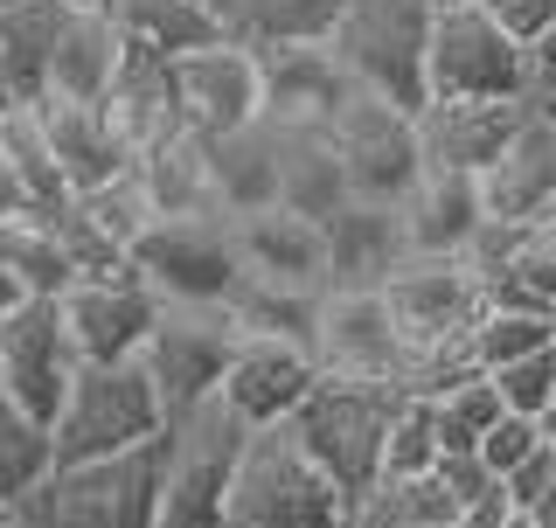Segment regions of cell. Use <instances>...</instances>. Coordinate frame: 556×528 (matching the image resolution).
Listing matches in <instances>:
<instances>
[{"instance_id": "48", "label": "cell", "mask_w": 556, "mask_h": 528, "mask_svg": "<svg viewBox=\"0 0 556 528\" xmlns=\"http://www.w3.org/2000/svg\"><path fill=\"white\" fill-rule=\"evenodd\" d=\"M0 8H8V0H0Z\"/></svg>"}, {"instance_id": "20", "label": "cell", "mask_w": 556, "mask_h": 528, "mask_svg": "<svg viewBox=\"0 0 556 528\" xmlns=\"http://www.w3.org/2000/svg\"><path fill=\"white\" fill-rule=\"evenodd\" d=\"M480 202H486V223H508V230H529V223L556 216V126L549 118H535V112L521 118L508 153L480 174Z\"/></svg>"}, {"instance_id": "29", "label": "cell", "mask_w": 556, "mask_h": 528, "mask_svg": "<svg viewBox=\"0 0 556 528\" xmlns=\"http://www.w3.org/2000/svg\"><path fill=\"white\" fill-rule=\"evenodd\" d=\"M348 0H216L230 42L243 49H300V42H327Z\"/></svg>"}, {"instance_id": "46", "label": "cell", "mask_w": 556, "mask_h": 528, "mask_svg": "<svg viewBox=\"0 0 556 528\" xmlns=\"http://www.w3.org/2000/svg\"><path fill=\"white\" fill-rule=\"evenodd\" d=\"M0 528H22V515H14V507H8V501H0Z\"/></svg>"}, {"instance_id": "47", "label": "cell", "mask_w": 556, "mask_h": 528, "mask_svg": "<svg viewBox=\"0 0 556 528\" xmlns=\"http://www.w3.org/2000/svg\"><path fill=\"white\" fill-rule=\"evenodd\" d=\"M431 8H445V0H431Z\"/></svg>"}, {"instance_id": "6", "label": "cell", "mask_w": 556, "mask_h": 528, "mask_svg": "<svg viewBox=\"0 0 556 528\" xmlns=\"http://www.w3.org/2000/svg\"><path fill=\"white\" fill-rule=\"evenodd\" d=\"M431 98H466V104H529L535 91V56L508 42L486 22L480 0H445L431 14V56H425Z\"/></svg>"}, {"instance_id": "16", "label": "cell", "mask_w": 556, "mask_h": 528, "mask_svg": "<svg viewBox=\"0 0 556 528\" xmlns=\"http://www.w3.org/2000/svg\"><path fill=\"white\" fill-rule=\"evenodd\" d=\"M320 390V362L306 341H278V334H237L230 376H223V403L243 417L251 431L292 425L300 403Z\"/></svg>"}, {"instance_id": "11", "label": "cell", "mask_w": 556, "mask_h": 528, "mask_svg": "<svg viewBox=\"0 0 556 528\" xmlns=\"http://www.w3.org/2000/svg\"><path fill=\"white\" fill-rule=\"evenodd\" d=\"M230 355H237V320L230 306H161V327H153L147 355V382L161 390L167 403V425L195 403L223 397V376H230Z\"/></svg>"}, {"instance_id": "3", "label": "cell", "mask_w": 556, "mask_h": 528, "mask_svg": "<svg viewBox=\"0 0 556 528\" xmlns=\"http://www.w3.org/2000/svg\"><path fill=\"white\" fill-rule=\"evenodd\" d=\"M56 466H91V460H126L167 438V403L147 382L139 362H112V368H77L56 425Z\"/></svg>"}, {"instance_id": "17", "label": "cell", "mask_w": 556, "mask_h": 528, "mask_svg": "<svg viewBox=\"0 0 556 528\" xmlns=\"http://www.w3.org/2000/svg\"><path fill=\"white\" fill-rule=\"evenodd\" d=\"M529 104H466V98H431L417 112V153L431 174H466L480 181L486 167L508 153V139L521 133Z\"/></svg>"}, {"instance_id": "18", "label": "cell", "mask_w": 556, "mask_h": 528, "mask_svg": "<svg viewBox=\"0 0 556 528\" xmlns=\"http://www.w3.org/2000/svg\"><path fill=\"white\" fill-rule=\"evenodd\" d=\"M320 230H327V292H382L396 264L410 257L404 209L390 202H341Z\"/></svg>"}, {"instance_id": "39", "label": "cell", "mask_w": 556, "mask_h": 528, "mask_svg": "<svg viewBox=\"0 0 556 528\" xmlns=\"http://www.w3.org/2000/svg\"><path fill=\"white\" fill-rule=\"evenodd\" d=\"M543 445H549V431H543V425H529V417H501V425L480 438L473 460L494 473V480H508V473H515V466H529Z\"/></svg>"}, {"instance_id": "25", "label": "cell", "mask_w": 556, "mask_h": 528, "mask_svg": "<svg viewBox=\"0 0 556 528\" xmlns=\"http://www.w3.org/2000/svg\"><path fill=\"white\" fill-rule=\"evenodd\" d=\"M132 181L147 196L153 223H181V216H223L216 209V174H208V139L195 133H161L147 153L132 161Z\"/></svg>"}, {"instance_id": "4", "label": "cell", "mask_w": 556, "mask_h": 528, "mask_svg": "<svg viewBox=\"0 0 556 528\" xmlns=\"http://www.w3.org/2000/svg\"><path fill=\"white\" fill-rule=\"evenodd\" d=\"M230 528H348V494L313 466L292 425L251 431L230 480Z\"/></svg>"}, {"instance_id": "12", "label": "cell", "mask_w": 556, "mask_h": 528, "mask_svg": "<svg viewBox=\"0 0 556 528\" xmlns=\"http://www.w3.org/2000/svg\"><path fill=\"white\" fill-rule=\"evenodd\" d=\"M167 104L174 126L195 139H230L243 126L265 118V70H257V49L243 42H208L195 56L167 63Z\"/></svg>"}, {"instance_id": "2", "label": "cell", "mask_w": 556, "mask_h": 528, "mask_svg": "<svg viewBox=\"0 0 556 528\" xmlns=\"http://www.w3.org/2000/svg\"><path fill=\"white\" fill-rule=\"evenodd\" d=\"M251 425L223 397L181 411L161 438V528H230V480Z\"/></svg>"}, {"instance_id": "28", "label": "cell", "mask_w": 556, "mask_h": 528, "mask_svg": "<svg viewBox=\"0 0 556 528\" xmlns=\"http://www.w3.org/2000/svg\"><path fill=\"white\" fill-rule=\"evenodd\" d=\"M208 174H216V209L230 223L265 216V209L286 202V181H278V133L257 118L230 139H208Z\"/></svg>"}, {"instance_id": "35", "label": "cell", "mask_w": 556, "mask_h": 528, "mask_svg": "<svg viewBox=\"0 0 556 528\" xmlns=\"http://www.w3.org/2000/svg\"><path fill=\"white\" fill-rule=\"evenodd\" d=\"M425 403H431V425H439V452H445V460H466V452H480V438L494 431L501 417H508L486 376H466V382H452V390L425 397Z\"/></svg>"}, {"instance_id": "40", "label": "cell", "mask_w": 556, "mask_h": 528, "mask_svg": "<svg viewBox=\"0 0 556 528\" xmlns=\"http://www.w3.org/2000/svg\"><path fill=\"white\" fill-rule=\"evenodd\" d=\"M486 22H494L508 42H521L529 56H543V42L556 35V0H480Z\"/></svg>"}, {"instance_id": "32", "label": "cell", "mask_w": 556, "mask_h": 528, "mask_svg": "<svg viewBox=\"0 0 556 528\" xmlns=\"http://www.w3.org/2000/svg\"><path fill=\"white\" fill-rule=\"evenodd\" d=\"M0 153H8V167H14V181H22L28 209L56 216V209L77 202V196H70V181H63V167H56V153H49L42 112H14V118H0Z\"/></svg>"}, {"instance_id": "45", "label": "cell", "mask_w": 556, "mask_h": 528, "mask_svg": "<svg viewBox=\"0 0 556 528\" xmlns=\"http://www.w3.org/2000/svg\"><path fill=\"white\" fill-rule=\"evenodd\" d=\"M494 528H535L529 515H515V507H508V521H494Z\"/></svg>"}, {"instance_id": "13", "label": "cell", "mask_w": 556, "mask_h": 528, "mask_svg": "<svg viewBox=\"0 0 556 528\" xmlns=\"http://www.w3.org/2000/svg\"><path fill=\"white\" fill-rule=\"evenodd\" d=\"M77 348H70V327H63V306L56 299H28L0 320V397L14 411L56 425L70 382H77Z\"/></svg>"}, {"instance_id": "38", "label": "cell", "mask_w": 556, "mask_h": 528, "mask_svg": "<svg viewBox=\"0 0 556 528\" xmlns=\"http://www.w3.org/2000/svg\"><path fill=\"white\" fill-rule=\"evenodd\" d=\"M501 487H508V507H515V515H529L535 528H556V445H543L529 466H515Z\"/></svg>"}, {"instance_id": "34", "label": "cell", "mask_w": 556, "mask_h": 528, "mask_svg": "<svg viewBox=\"0 0 556 528\" xmlns=\"http://www.w3.org/2000/svg\"><path fill=\"white\" fill-rule=\"evenodd\" d=\"M49 473H56V438H49V425L0 397V501L22 507Z\"/></svg>"}, {"instance_id": "14", "label": "cell", "mask_w": 556, "mask_h": 528, "mask_svg": "<svg viewBox=\"0 0 556 528\" xmlns=\"http://www.w3.org/2000/svg\"><path fill=\"white\" fill-rule=\"evenodd\" d=\"M313 362L327 382H369V390L404 397V334H396L382 292H327L320 327H313Z\"/></svg>"}, {"instance_id": "26", "label": "cell", "mask_w": 556, "mask_h": 528, "mask_svg": "<svg viewBox=\"0 0 556 528\" xmlns=\"http://www.w3.org/2000/svg\"><path fill=\"white\" fill-rule=\"evenodd\" d=\"M486 230V202H480V181L466 174H431L404 196V237H410V257H466Z\"/></svg>"}, {"instance_id": "49", "label": "cell", "mask_w": 556, "mask_h": 528, "mask_svg": "<svg viewBox=\"0 0 556 528\" xmlns=\"http://www.w3.org/2000/svg\"><path fill=\"white\" fill-rule=\"evenodd\" d=\"M549 445H556V438H549Z\"/></svg>"}, {"instance_id": "30", "label": "cell", "mask_w": 556, "mask_h": 528, "mask_svg": "<svg viewBox=\"0 0 556 528\" xmlns=\"http://www.w3.org/2000/svg\"><path fill=\"white\" fill-rule=\"evenodd\" d=\"M0 264L22 278L28 299H63L77 286V257H70V243H63V223L42 216V209L0 216Z\"/></svg>"}, {"instance_id": "15", "label": "cell", "mask_w": 556, "mask_h": 528, "mask_svg": "<svg viewBox=\"0 0 556 528\" xmlns=\"http://www.w3.org/2000/svg\"><path fill=\"white\" fill-rule=\"evenodd\" d=\"M63 327H70V348H77L84 368H112V362H139L161 327V299L139 286L132 272H112V278H77L63 299Z\"/></svg>"}, {"instance_id": "22", "label": "cell", "mask_w": 556, "mask_h": 528, "mask_svg": "<svg viewBox=\"0 0 556 528\" xmlns=\"http://www.w3.org/2000/svg\"><path fill=\"white\" fill-rule=\"evenodd\" d=\"M265 70V118L292 133H327V118L348 104V77L327 56V42H300V49H257Z\"/></svg>"}, {"instance_id": "43", "label": "cell", "mask_w": 556, "mask_h": 528, "mask_svg": "<svg viewBox=\"0 0 556 528\" xmlns=\"http://www.w3.org/2000/svg\"><path fill=\"white\" fill-rule=\"evenodd\" d=\"M14 306H28V292H22V278H14L8 264H0V320H8Z\"/></svg>"}, {"instance_id": "24", "label": "cell", "mask_w": 556, "mask_h": 528, "mask_svg": "<svg viewBox=\"0 0 556 528\" xmlns=\"http://www.w3.org/2000/svg\"><path fill=\"white\" fill-rule=\"evenodd\" d=\"M56 22H63V0H8L0 8V118L49 104Z\"/></svg>"}, {"instance_id": "33", "label": "cell", "mask_w": 556, "mask_h": 528, "mask_svg": "<svg viewBox=\"0 0 556 528\" xmlns=\"http://www.w3.org/2000/svg\"><path fill=\"white\" fill-rule=\"evenodd\" d=\"M543 348H556V320L529 306H480L473 334H466V362L480 376H494V368H508L521 355H543Z\"/></svg>"}, {"instance_id": "27", "label": "cell", "mask_w": 556, "mask_h": 528, "mask_svg": "<svg viewBox=\"0 0 556 528\" xmlns=\"http://www.w3.org/2000/svg\"><path fill=\"white\" fill-rule=\"evenodd\" d=\"M98 8L118 22L132 56H153V63H181L208 42H230L216 0H98Z\"/></svg>"}, {"instance_id": "36", "label": "cell", "mask_w": 556, "mask_h": 528, "mask_svg": "<svg viewBox=\"0 0 556 528\" xmlns=\"http://www.w3.org/2000/svg\"><path fill=\"white\" fill-rule=\"evenodd\" d=\"M494 397H501V411L508 417H529V425H549V411H556V348H543V355H521L508 368H494Z\"/></svg>"}, {"instance_id": "42", "label": "cell", "mask_w": 556, "mask_h": 528, "mask_svg": "<svg viewBox=\"0 0 556 528\" xmlns=\"http://www.w3.org/2000/svg\"><path fill=\"white\" fill-rule=\"evenodd\" d=\"M28 196H22V181H14V167H8V153H0V216H22Z\"/></svg>"}, {"instance_id": "21", "label": "cell", "mask_w": 556, "mask_h": 528, "mask_svg": "<svg viewBox=\"0 0 556 528\" xmlns=\"http://www.w3.org/2000/svg\"><path fill=\"white\" fill-rule=\"evenodd\" d=\"M237 230V264L257 286H286V292H327V230L313 216L292 209H265V216L230 223Z\"/></svg>"}, {"instance_id": "44", "label": "cell", "mask_w": 556, "mask_h": 528, "mask_svg": "<svg viewBox=\"0 0 556 528\" xmlns=\"http://www.w3.org/2000/svg\"><path fill=\"white\" fill-rule=\"evenodd\" d=\"M535 70H556V35L543 42V56H535Z\"/></svg>"}, {"instance_id": "19", "label": "cell", "mask_w": 556, "mask_h": 528, "mask_svg": "<svg viewBox=\"0 0 556 528\" xmlns=\"http://www.w3.org/2000/svg\"><path fill=\"white\" fill-rule=\"evenodd\" d=\"M126 35L98 0H63L56 56H49V104H104L126 70Z\"/></svg>"}, {"instance_id": "1", "label": "cell", "mask_w": 556, "mask_h": 528, "mask_svg": "<svg viewBox=\"0 0 556 528\" xmlns=\"http://www.w3.org/2000/svg\"><path fill=\"white\" fill-rule=\"evenodd\" d=\"M431 0H348L334 35H327V56L341 63L348 91L382 98L396 112H425L431 84H425V56H431Z\"/></svg>"}, {"instance_id": "31", "label": "cell", "mask_w": 556, "mask_h": 528, "mask_svg": "<svg viewBox=\"0 0 556 528\" xmlns=\"http://www.w3.org/2000/svg\"><path fill=\"white\" fill-rule=\"evenodd\" d=\"M348 528H459L439 473H382L369 494L348 501Z\"/></svg>"}, {"instance_id": "9", "label": "cell", "mask_w": 556, "mask_h": 528, "mask_svg": "<svg viewBox=\"0 0 556 528\" xmlns=\"http://www.w3.org/2000/svg\"><path fill=\"white\" fill-rule=\"evenodd\" d=\"M132 278L161 299V306H230V292L243 278L230 216L153 223V230L132 243Z\"/></svg>"}, {"instance_id": "37", "label": "cell", "mask_w": 556, "mask_h": 528, "mask_svg": "<svg viewBox=\"0 0 556 528\" xmlns=\"http://www.w3.org/2000/svg\"><path fill=\"white\" fill-rule=\"evenodd\" d=\"M439 425H431V403L404 397L390 417V445H382V473H439Z\"/></svg>"}, {"instance_id": "8", "label": "cell", "mask_w": 556, "mask_h": 528, "mask_svg": "<svg viewBox=\"0 0 556 528\" xmlns=\"http://www.w3.org/2000/svg\"><path fill=\"white\" fill-rule=\"evenodd\" d=\"M382 306H390L396 334H404V355L417 368V362L466 355V334H473L480 306H486V286L466 257H404L396 278L382 286Z\"/></svg>"}, {"instance_id": "23", "label": "cell", "mask_w": 556, "mask_h": 528, "mask_svg": "<svg viewBox=\"0 0 556 528\" xmlns=\"http://www.w3.org/2000/svg\"><path fill=\"white\" fill-rule=\"evenodd\" d=\"M42 133H49V153H56L70 196H98V188L132 181V147L104 118V104H42Z\"/></svg>"}, {"instance_id": "7", "label": "cell", "mask_w": 556, "mask_h": 528, "mask_svg": "<svg viewBox=\"0 0 556 528\" xmlns=\"http://www.w3.org/2000/svg\"><path fill=\"white\" fill-rule=\"evenodd\" d=\"M396 390H369V382H327L300 403V417H292V431H300V445L313 452V466L327 473V480L341 487L348 501L369 494L382 480V445H390V417H396Z\"/></svg>"}, {"instance_id": "5", "label": "cell", "mask_w": 556, "mask_h": 528, "mask_svg": "<svg viewBox=\"0 0 556 528\" xmlns=\"http://www.w3.org/2000/svg\"><path fill=\"white\" fill-rule=\"evenodd\" d=\"M14 515L22 528H161V445L56 466Z\"/></svg>"}, {"instance_id": "41", "label": "cell", "mask_w": 556, "mask_h": 528, "mask_svg": "<svg viewBox=\"0 0 556 528\" xmlns=\"http://www.w3.org/2000/svg\"><path fill=\"white\" fill-rule=\"evenodd\" d=\"M529 112H535V118H549V126H556V70H535V91H529Z\"/></svg>"}, {"instance_id": "10", "label": "cell", "mask_w": 556, "mask_h": 528, "mask_svg": "<svg viewBox=\"0 0 556 528\" xmlns=\"http://www.w3.org/2000/svg\"><path fill=\"white\" fill-rule=\"evenodd\" d=\"M327 147L341 161L348 202H390L404 209V196L425 181V153H417V118L396 112L382 98L348 91V104L327 118Z\"/></svg>"}]
</instances>
